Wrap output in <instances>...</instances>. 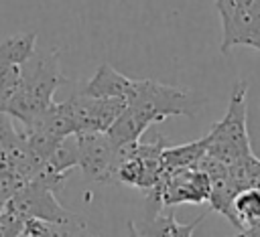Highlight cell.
<instances>
[{"mask_svg": "<svg viewBox=\"0 0 260 237\" xmlns=\"http://www.w3.org/2000/svg\"><path fill=\"white\" fill-rule=\"evenodd\" d=\"M199 107L201 101L187 87H175L152 79H134L124 111L106 134L112 144L122 150L138 142L150 124L171 115L195 117Z\"/></svg>", "mask_w": 260, "mask_h": 237, "instance_id": "1", "label": "cell"}, {"mask_svg": "<svg viewBox=\"0 0 260 237\" xmlns=\"http://www.w3.org/2000/svg\"><path fill=\"white\" fill-rule=\"evenodd\" d=\"M67 83L59 67L57 51H35V55L20 65V85L12 95L6 113L20 126H30L55 103L57 87Z\"/></svg>", "mask_w": 260, "mask_h": 237, "instance_id": "2", "label": "cell"}, {"mask_svg": "<svg viewBox=\"0 0 260 237\" xmlns=\"http://www.w3.org/2000/svg\"><path fill=\"white\" fill-rule=\"evenodd\" d=\"M37 51V32H18L0 41V61L22 65Z\"/></svg>", "mask_w": 260, "mask_h": 237, "instance_id": "14", "label": "cell"}, {"mask_svg": "<svg viewBox=\"0 0 260 237\" xmlns=\"http://www.w3.org/2000/svg\"><path fill=\"white\" fill-rule=\"evenodd\" d=\"M45 166L49 170L57 172V174H69L71 168L79 166V154H77V140H75V136L65 138L55 148V152L51 154V158L47 160Z\"/></svg>", "mask_w": 260, "mask_h": 237, "instance_id": "15", "label": "cell"}, {"mask_svg": "<svg viewBox=\"0 0 260 237\" xmlns=\"http://www.w3.org/2000/svg\"><path fill=\"white\" fill-rule=\"evenodd\" d=\"M26 221L16 213L2 211L0 213V237H20L24 233Z\"/></svg>", "mask_w": 260, "mask_h": 237, "instance_id": "18", "label": "cell"}, {"mask_svg": "<svg viewBox=\"0 0 260 237\" xmlns=\"http://www.w3.org/2000/svg\"><path fill=\"white\" fill-rule=\"evenodd\" d=\"M20 85V65H10L0 61V113H6V107Z\"/></svg>", "mask_w": 260, "mask_h": 237, "instance_id": "16", "label": "cell"}, {"mask_svg": "<svg viewBox=\"0 0 260 237\" xmlns=\"http://www.w3.org/2000/svg\"><path fill=\"white\" fill-rule=\"evenodd\" d=\"M4 211L16 213L24 221L37 219V221L61 223L75 217V213L59 205L57 192H53L41 178H32L30 182H26L24 188L6 205Z\"/></svg>", "mask_w": 260, "mask_h": 237, "instance_id": "9", "label": "cell"}, {"mask_svg": "<svg viewBox=\"0 0 260 237\" xmlns=\"http://www.w3.org/2000/svg\"><path fill=\"white\" fill-rule=\"evenodd\" d=\"M73 120L75 136L85 132H108L126 107V99L118 97H93L83 91L65 99Z\"/></svg>", "mask_w": 260, "mask_h": 237, "instance_id": "8", "label": "cell"}, {"mask_svg": "<svg viewBox=\"0 0 260 237\" xmlns=\"http://www.w3.org/2000/svg\"><path fill=\"white\" fill-rule=\"evenodd\" d=\"M209 192H211L209 176L199 166H191L179 170H162L160 182L148 201L154 207L152 215H156L165 207H173V205L209 203Z\"/></svg>", "mask_w": 260, "mask_h": 237, "instance_id": "5", "label": "cell"}, {"mask_svg": "<svg viewBox=\"0 0 260 237\" xmlns=\"http://www.w3.org/2000/svg\"><path fill=\"white\" fill-rule=\"evenodd\" d=\"M221 16V53L260 41V0H215Z\"/></svg>", "mask_w": 260, "mask_h": 237, "instance_id": "6", "label": "cell"}, {"mask_svg": "<svg viewBox=\"0 0 260 237\" xmlns=\"http://www.w3.org/2000/svg\"><path fill=\"white\" fill-rule=\"evenodd\" d=\"M203 219H205V213H201L195 221L183 225L173 215H162V211H160V213L152 215L142 227H136V231L142 237H193L195 229L199 227V223Z\"/></svg>", "mask_w": 260, "mask_h": 237, "instance_id": "12", "label": "cell"}, {"mask_svg": "<svg viewBox=\"0 0 260 237\" xmlns=\"http://www.w3.org/2000/svg\"><path fill=\"white\" fill-rule=\"evenodd\" d=\"M252 49H256V51H260V41H256V43L252 45Z\"/></svg>", "mask_w": 260, "mask_h": 237, "instance_id": "19", "label": "cell"}, {"mask_svg": "<svg viewBox=\"0 0 260 237\" xmlns=\"http://www.w3.org/2000/svg\"><path fill=\"white\" fill-rule=\"evenodd\" d=\"M207 152L205 138L181 146H171L162 150V170H179V168H191L199 166L201 158Z\"/></svg>", "mask_w": 260, "mask_h": 237, "instance_id": "13", "label": "cell"}, {"mask_svg": "<svg viewBox=\"0 0 260 237\" xmlns=\"http://www.w3.org/2000/svg\"><path fill=\"white\" fill-rule=\"evenodd\" d=\"M24 184H26V180L18 174V172H14V170H10V172H0V213L6 209V205L24 188Z\"/></svg>", "mask_w": 260, "mask_h": 237, "instance_id": "17", "label": "cell"}, {"mask_svg": "<svg viewBox=\"0 0 260 237\" xmlns=\"http://www.w3.org/2000/svg\"><path fill=\"white\" fill-rule=\"evenodd\" d=\"M165 138H154L152 142L138 140L120 150V160L116 168V182L130 184L144 192L148 199L154 194L162 176V150Z\"/></svg>", "mask_w": 260, "mask_h": 237, "instance_id": "4", "label": "cell"}, {"mask_svg": "<svg viewBox=\"0 0 260 237\" xmlns=\"http://www.w3.org/2000/svg\"><path fill=\"white\" fill-rule=\"evenodd\" d=\"M24 233L28 237H100L95 231L89 229L83 217L75 215L69 221L61 223H49V221H26Z\"/></svg>", "mask_w": 260, "mask_h": 237, "instance_id": "11", "label": "cell"}, {"mask_svg": "<svg viewBox=\"0 0 260 237\" xmlns=\"http://www.w3.org/2000/svg\"><path fill=\"white\" fill-rule=\"evenodd\" d=\"M246 117H248V81L240 79L234 85L225 115L205 136V144H207L205 154L232 170L244 166L248 160L254 158L246 130Z\"/></svg>", "mask_w": 260, "mask_h": 237, "instance_id": "3", "label": "cell"}, {"mask_svg": "<svg viewBox=\"0 0 260 237\" xmlns=\"http://www.w3.org/2000/svg\"><path fill=\"white\" fill-rule=\"evenodd\" d=\"M132 83H134V79L122 75L108 63H104V65H100V69L93 73V77L85 83V87L81 91L87 95H93V97H118V99L128 101Z\"/></svg>", "mask_w": 260, "mask_h": 237, "instance_id": "10", "label": "cell"}, {"mask_svg": "<svg viewBox=\"0 0 260 237\" xmlns=\"http://www.w3.org/2000/svg\"><path fill=\"white\" fill-rule=\"evenodd\" d=\"M75 140H77L79 168L83 176L95 182H116L120 150L112 144L108 134L85 132V134H77Z\"/></svg>", "mask_w": 260, "mask_h": 237, "instance_id": "7", "label": "cell"}]
</instances>
